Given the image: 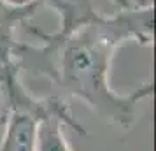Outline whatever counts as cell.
<instances>
[{
    "label": "cell",
    "mask_w": 156,
    "mask_h": 151,
    "mask_svg": "<svg viewBox=\"0 0 156 151\" xmlns=\"http://www.w3.org/2000/svg\"><path fill=\"white\" fill-rule=\"evenodd\" d=\"M63 128H70L84 135L86 130L81 123L76 121L72 114H51L41 120L35 134L34 151H72L70 142L65 135Z\"/></svg>",
    "instance_id": "cell-4"
},
{
    "label": "cell",
    "mask_w": 156,
    "mask_h": 151,
    "mask_svg": "<svg viewBox=\"0 0 156 151\" xmlns=\"http://www.w3.org/2000/svg\"><path fill=\"white\" fill-rule=\"evenodd\" d=\"M112 2L119 9H133V7H142V5L153 4V0H112Z\"/></svg>",
    "instance_id": "cell-5"
},
{
    "label": "cell",
    "mask_w": 156,
    "mask_h": 151,
    "mask_svg": "<svg viewBox=\"0 0 156 151\" xmlns=\"http://www.w3.org/2000/svg\"><path fill=\"white\" fill-rule=\"evenodd\" d=\"M44 7L53 9L60 20V27L56 32H46V35L53 41H60L70 35L77 28L95 21L102 14L95 9L93 0H46Z\"/></svg>",
    "instance_id": "cell-3"
},
{
    "label": "cell",
    "mask_w": 156,
    "mask_h": 151,
    "mask_svg": "<svg viewBox=\"0 0 156 151\" xmlns=\"http://www.w3.org/2000/svg\"><path fill=\"white\" fill-rule=\"evenodd\" d=\"M4 2H7V4H12V5H28V4H32V2H44L46 0H4Z\"/></svg>",
    "instance_id": "cell-6"
},
{
    "label": "cell",
    "mask_w": 156,
    "mask_h": 151,
    "mask_svg": "<svg viewBox=\"0 0 156 151\" xmlns=\"http://www.w3.org/2000/svg\"><path fill=\"white\" fill-rule=\"evenodd\" d=\"M42 7V2H32L28 5H12L0 0V69L18 67L14 56L21 42L16 39V32L20 27H25Z\"/></svg>",
    "instance_id": "cell-2"
},
{
    "label": "cell",
    "mask_w": 156,
    "mask_h": 151,
    "mask_svg": "<svg viewBox=\"0 0 156 151\" xmlns=\"http://www.w3.org/2000/svg\"><path fill=\"white\" fill-rule=\"evenodd\" d=\"M25 28L42 46L20 44L16 65L49 77L69 97L84 102L109 125L130 128L137 120L139 104L153 97L154 84L146 81L128 93L111 86V65L121 44L149 46L154 41V5L119 9L114 14H100L95 21L77 28L60 41H53L42 28L27 23Z\"/></svg>",
    "instance_id": "cell-1"
}]
</instances>
